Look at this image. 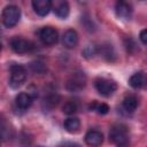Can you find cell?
I'll return each instance as SVG.
<instances>
[{
  "mask_svg": "<svg viewBox=\"0 0 147 147\" xmlns=\"http://www.w3.org/2000/svg\"><path fill=\"white\" fill-rule=\"evenodd\" d=\"M109 140L117 146H123L129 142L127 127L123 124H115L109 131Z\"/></svg>",
  "mask_w": 147,
  "mask_h": 147,
  "instance_id": "obj_1",
  "label": "cell"
},
{
  "mask_svg": "<svg viewBox=\"0 0 147 147\" xmlns=\"http://www.w3.org/2000/svg\"><path fill=\"white\" fill-rule=\"evenodd\" d=\"M21 17V10L17 6L9 5L2 10V23L6 28H13L16 25Z\"/></svg>",
  "mask_w": 147,
  "mask_h": 147,
  "instance_id": "obj_2",
  "label": "cell"
},
{
  "mask_svg": "<svg viewBox=\"0 0 147 147\" xmlns=\"http://www.w3.org/2000/svg\"><path fill=\"white\" fill-rule=\"evenodd\" d=\"M86 85V76L82 71H76L71 74V76L68 78L65 87L70 92H79L82 91Z\"/></svg>",
  "mask_w": 147,
  "mask_h": 147,
  "instance_id": "obj_3",
  "label": "cell"
},
{
  "mask_svg": "<svg viewBox=\"0 0 147 147\" xmlns=\"http://www.w3.org/2000/svg\"><path fill=\"white\" fill-rule=\"evenodd\" d=\"M26 78V70L21 64H11L10 65V78L9 85L13 88H16L23 84Z\"/></svg>",
  "mask_w": 147,
  "mask_h": 147,
  "instance_id": "obj_4",
  "label": "cell"
},
{
  "mask_svg": "<svg viewBox=\"0 0 147 147\" xmlns=\"http://www.w3.org/2000/svg\"><path fill=\"white\" fill-rule=\"evenodd\" d=\"M94 86H95L96 91L103 96L111 95L117 88L116 83L114 80H110L107 78H96L94 82Z\"/></svg>",
  "mask_w": 147,
  "mask_h": 147,
  "instance_id": "obj_5",
  "label": "cell"
},
{
  "mask_svg": "<svg viewBox=\"0 0 147 147\" xmlns=\"http://www.w3.org/2000/svg\"><path fill=\"white\" fill-rule=\"evenodd\" d=\"M38 37H39L40 41L44 45H47V46L54 45L59 40L57 31L54 28H52V26H44V28H41L39 30V32H38Z\"/></svg>",
  "mask_w": 147,
  "mask_h": 147,
  "instance_id": "obj_6",
  "label": "cell"
},
{
  "mask_svg": "<svg viewBox=\"0 0 147 147\" xmlns=\"http://www.w3.org/2000/svg\"><path fill=\"white\" fill-rule=\"evenodd\" d=\"M9 45H10V48L15 53H18V54H24V53H28L31 49H33V44L26 39L21 38V37L11 38L9 41Z\"/></svg>",
  "mask_w": 147,
  "mask_h": 147,
  "instance_id": "obj_7",
  "label": "cell"
},
{
  "mask_svg": "<svg viewBox=\"0 0 147 147\" xmlns=\"http://www.w3.org/2000/svg\"><path fill=\"white\" fill-rule=\"evenodd\" d=\"M54 13L60 18H67L69 15V3L67 0H52Z\"/></svg>",
  "mask_w": 147,
  "mask_h": 147,
  "instance_id": "obj_8",
  "label": "cell"
},
{
  "mask_svg": "<svg viewBox=\"0 0 147 147\" xmlns=\"http://www.w3.org/2000/svg\"><path fill=\"white\" fill-rule=\"evenodd\" d=\"M32 8L39 16H46L52 8V0H32Z\"/></svg>",
  "mask_w": 147,
  "mask_h": 147,
  "instance_id": "obj_9",
  "label": "cell"
},
{
  "mask_svg": "<svg viewBox=\"0 0 147 147\" xmlns=\"http://www.w3.org/2000/svg\"><path fill=\"white\" fill-rule=\"evenodd\" d=\"M129 84L131 87L133 88H144L147 86V75L142 71H139V72H136L133 74L130 79H129Z\"/></svg>",
  "mask_w": 147,
  "mask_h": 147,
  "instance_id": "obj_10",
  "label": "cell"
},
{
  "mask_svg": "<svg viewBox=\"0 0 147 147\" xmlns=\"http://www.w3.org/2000/svg\"><path fill=\"white\" fill-rule=\"evenodd\" d=\"M115 9H116V14H117L118 17L125 18V20L131 17L132 7L130 6V3L126 2V0H117Z\"/></svg>",
  "mask_w": 147,
  "mask_h": 147,
  "instance_id": "obj_11",
  "label": "cell"
},
{
  "mask_svg": "<svg viewBox=\"0 0 147 147\" xmlns=\"http://www.w3.org/2000/svg\"><path fill=\"white\" fill-rule=\"evenodd\" d=\"M62 42H63V46L64 47H67V48H74L77 45V42H78V34H77L76 30H74V29L67 30L63 33Z\"/></svg>",
  "mask_w": 147,
  "mask_h": 147,
  "instance_id": "obj_12",
  "label": "cell"
},
{
  "mask_svg": "<svg viewBox=\"0 0 147 147\" xmlns=\"http://www.w3.org/2000/svg\"><path fill=\"white\" fill-rule=\"evenodd\" d=\"M85 142L88 146H99L103 142V134L98 130H90L85 134Z\"/></svg>",
  "mask_w": 147,
  "mask_h": 147,
  "instance_id": "obj_13",
  "label": "cell"
},
{
  "mask_svg": "<svg viewBox=\"0 0 147 147\" xmlns=\"http://www.w3.org/2000/svg\"><path fill=\"white\" fill-rule=\"evenodd\" d=\"M33 96L30 94V93H25V92H22L20 93L17 96H16V106L22 109V110H25L28 108H30V106L32 105V101H33Z\"/></svg>",
  "mask_w": 147,
  "mask_h": 147,
  "instance_id": "obj_14",
  "label": "cell"
},
{
  "mask_svg": "<svg viewBox=\"0 0 147 147\" xmlns=\"http://www.w3.org/2000/svg\"><path fill=\"white\" fill-rule=\"evenodd\" d=\"M80 127V122L77 117H69L64 121V129L69 133H75L79 130Z\"/></svg>",
  "mask_w": 147,
  "mask_h": 147,
  "instance_id": "obj_15",
  "label": "cell"
},
{
  "mask_svg": "<svg viewBox=\"0 0 147 147\" xmlns=\"http://www.w3.org/2000/svg\"><path fill=\"white\" fill-rule=\"evenodd\" d=\"M138 107V99L134 95H127L123 100V108L127 113H133Z\"/></svg>",
  "mask_w": 147,
  "mask_h": 147,
  "instance_id": "obj_16",
  "label": "cell"
},
{
  "mask_svg": "<svg viewBox=\"0 0 147 147\" xmlns=\"http://www.w3.org/2000/svg\"><path fill=\"white\" fill-rule=\"evenodd\" d=\"M59 100H60V96L55 93H53V94H49V95H47L45 99H44V102H42V106L45 107V109H47V110H49V109H52V108H54L57 103H59Z\"/></svg>",
  "mask_w": 147,
  "mask_h": 147,
  "instance_id": "obj_17",
  "label": "cell"
},
{
  "mask_svg": "<svg viewBox=\"0 0 147 147\" xmlns=\"http://www.w3.org/2000/svg\"><path fill=\"white\" fill-rule=\"evenodd\" d=\"M88 109L92 111H96L98 114L100 115H106L108 111H109V106L107 103H98L96 101H93L90 106H88Z\"/></svg>",
  "mask_w": 147,
  "mask_h": 147,
  "instance_id": "obj_18",
  "label": "cell"
},
{
  "mask_svg": "<svg viewBox=\"0 0 147 147\" xmlns=\"http://www.w3.org/2000/svg\"><path fill=\"white\" fill-rule=\"evenodd\" d=\"M77 109H78V106H77L76 101H72V100L67 101V102L64 103L63 108H62L63 113L67 114V115H72V114H75V113L77 111Z\"/></svg>",
  "mask_w": 147,
  "mask_h": 147,
  "instance_id": "obj_19",
  "label": "cell"
},
{
  "mask_svg": "<svg viewBox=\"0 0 147 147\" xmlns=\"http://www.w3.org/2000/svg\"><path fill=\"white\" fill-rule=\"evenodd\" d=\"M30 68H31V70H32L33 72H36V74H42V72H45V70H46V65H45V63L41 62V61H33V62L30 64Z\"/></svg>",
  "mask_w": 147,
  "mask_h": 147,
  "instance_id": "obj_20",
  "label": "cell"
},
{
  "mask_svg": "<svg viewBox=\"0 0 147 147\" xmlns=\"http://www.w3.org/2000/svg\"><path fill=\"white\" fill-rule=\"evenodd\" d=\"M95 54H96V47L94 45H87L83 51V55L85 57H87V59L88 57H93Z\"/></svg>",
  "mask_w": 147,
  "mask_h": 147,
  "instance_id": "obj_21",
  "label": "cell"
},
{
  "mask_svg": "<svg viewBox=\"0 0 147 147\" xmlns=\"http://www.w3.org/2000/svg\"><path fill=\"white\" fill-rule=\"evenodd\" d=\"M102 54L107 60H111V56H114V52H113V47L110 45H106L102 47Z\"/></svg>",
  "mask_w": 147,
  "mask_h": 147,
  "instance_id": "obj_22",
  "label": "cell"
},
{
  "mask_svg": "<svg viewBox=\"0 0 147 147\" xmlns=\"http://www.w3.org/2000/svg\"><path fill=\"white\" fill-rule=\"evenodd\" d=\"M139 38H140V40H141V42H142V44L147 45V29H144V30L140 32Z\"/></svg>",
  "mask_w": 147,
  "mask_h": 147,
  "instance_id": "obj_23",
  "label": "cell"
}]
</instances>
